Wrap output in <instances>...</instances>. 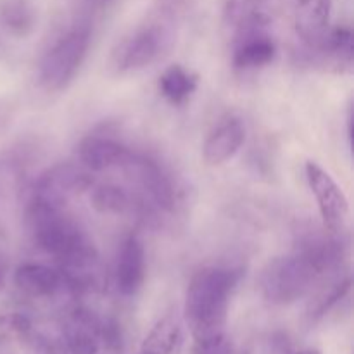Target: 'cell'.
Here are the masks:
<instances>
[{"instance_id": "obj_1", "label": "cell", "mask_w": 354, "mask_h": 354, "mask_svg": "<svg viewBox=\"0 0 354 354\" xmlns=\"http://www.w3.org/2000/svg\"><path fill=\"white\" fill-rule=\"evenodd\" d=\"M242 279V270L209 266L192 277L185 296V322L194 342L225 335L228 304Z\"/></svg>"}, {"instance_id": "obj_2", "label": "cell", "mask_w": 354, "mask_h": 354, "mask_svg": "<svg viewBox=\"0 0 354 354\" xmlns=\"http://www.w3.org/2000/svg\"><path fill=\"white\" fill-rule=\"evenodd\" d=\"M26 223L37 248L52 254L57 261L93 245L78 221L66 213L64 206L38 197L31 196L28 203Z\"/></svg>"}, {"instance_id": "obj_3", "label": "cell", "mask_w": 354, "mask_h": 354, "mask_svg": "<svg viewBox=\"0 0 354 354\" xmlns=\"http://www.w3.org/2000/svg\"><path fill=\"white\" fill-rule=\"evenodd\" d=\"M175 41V23L159 14L147 24L124 38L113 52V68L118 73L144 69L158 61L171 48Z\"/></svg>"}, {"instance_id": "obj_4", "label": "cell", "mask_w": 354, "mask_h": 354, "mask_svg": "<svg viewBox=\"0 0 354 354\" xmlns=\"http://www.w3.org/2000/svg\"><path fill=\"white\" fill-rule=\"evenodd\" d=\"M88 47L90 28L86 24H80L59 38L40 62L38 69L40 85L47 92L64 90L82 68Z\"/></svg>"}, {"instance_id": "obj_5", "label": "cell", "mask_w": 354, "mask_h": 354, "mask_svg": "<svg viewBox=\"0 0 354 354\" xmlns=\"http://www.w3.org/2000/svg\"><path fill=\"white\" fill-rule=\"evenodd\" d=\"M283 7L290 9L294 28L304 47L317 45L330 28L332 0H258L252 14L268 24Z\"/></svg>"}, {"instance_id": "obj_6", "label": "cell", "mask_w": 354, "mask_h": 354, "mask_svg": "<svg viewBox=\"0 0 354 354\" xmlns=\"http://www.w3.org/2000/svg\"><path fill=\"white\" fill-rule=\"evenodd\" d=\"M304 169H306L308 185L317 199L324 228L334 234H341L349 218L348 197L332 178L330 173L325 171L318 162L308 161Z\"/></svg>"}, {"instance_id": "obj_7", "label": "cell", "mask_w": 354, "mask_h": 354, "mask_svg": "<svg viewBox=\"0 0 354 354\" xmlns=\"http://www.w3.org/2000/svg\"><path fill=\"white\" fill-rule=\"evenodd\" d=\"M92 187L93 178L88 171L71 162H61L41 173L40 178L35 182L31 196L57 206H66L71 197L83 194Z\"/></svg>"}, {"instance_id": "obj_8", "label": "cell", "mask_w": 354, "mask_h": 354, "mask_svg": "<svg viewBox=\"0 0 354 354\" xmlns=\"http://www.w3.org/2000/svg\"><path fill=\"white\" fill-rule=\"evenodd\" d=\"M123 169L147 194L154 206L162 211L175 209L176 187L169 173L158 161L145 158V156L133 154L131 161Z\"/></svg>"}, {"instance_id": "obj_9", "label": "cell", "mask_w": 354, "mask_h": 354, "mask_svg": "<svg viewBox=\"0 0 354 354\" xmlns=\"http://www.w3.org/2000/svg\"><path fill=\"white\" fill-rule=\"evenodd\" d=\"M304 55L308 62L325 71L339 75L351 73L354 59L353 31L346 26L328 28L325 37L317 45L304 47Z\"/></svg>"}, {"instance_id": "obj_10", "label": "cell", "mask_w": 354, "mask_h": 354, "mask_svg": "<svg viewBox=\"0 0 354 354\" xmlns=\"http://www.w3.org/2000/svg\"><path fill=\"white\" fill-rule=\"evenodd\" d=\"M64 289L75 296L95 292L104 286V268L95 245L59 259Z\"/></svg>"}, {"instance_id": "obj_11", "label": "cell", "mask_w": 354, "mask_h": 354, "mask_svg": "<svg viewBox=\"0 0 354 354\" xmlns=\"http://www.w3.org/2000/svg\"><path fill=\"white\" fill-rule=\"evenodd\" d=\"M102 317L85 306H76L62 322V337L73 354H99Z\"/></svg>"}, {"instance_id": "obj_12", "label": "cell", "mask_w": 354, "mask_h": 354, "mask_svg": "<svg viewBox=\"0 0 354 354\" xmlns=\"http://www.w3.org/2000/svg\"><path fill=\"white\" fill-rule=\"evenodd\" d=\"M135 152L127 145L99 135H88L80 142L78 156L82 165L90 171H106L113 168H124Z\"/></svg>"}, {"instance_id": "obj_13", "label": "cell", "mask_w": 354, "mask_h": 354, "mask_svg": "<svg viewBox=\"0 0 354 354\" xmlns=\"http://www.w3.org/2000/svg\"><path fill=\"white\" fill-rule=\"evenodd\" d=\"M116 289L121 296L131 297L142 289L145 280V249L135 235L124 239L116 261Z\"/></svg>"}, {"instance_id": "obj_14", "label": "cell", "mask_w": 354, "mask_h": 354, "mask_svg": "<svg viewBox=\"0 0 354 354\" xmlns=\"http://www.w3.org/2000/svg\"><path fill=\"white\" fill-rule=\"evenodd\" d=\"M245 142V127L239 120H227L207 135L203 145V158L209 166L230 161Z\"/></svg>"}, {"instance_id": "obj_15", "label": "cell", "mask_w": 354, "mask_h": 354, "mask_svg": "<svg viewBox=\"0 0 354 354\" xmlns=\"http://www.w3.org/2000/svg\"><path fill=\"white\" fill-rule=\"evenodd\" d=\"M277 47L261 28H241V38L234 52V66L242 71L258 69L268 66L275 59Z\"/></svg>"}, {"instance_id": "obj_16", "label": "cell", "mask_w": 354, "mask_h": 354, "mask_svg": "<svg viewBox=\"0 0 354 354\" xmlns=\"http://www.w3.org/2000/svg\"><path fill=\"white\" fill-rule=\"evenodd\" d=\"M14 283L30 297H50L64 289L59 270L38 263H24L14 273Z\"/></svg>"}, {"instance_id": "obj_17", "label": "cell", "mask_w": 354, "mask_h": 354, "mask_svg": "<svg viewBox=\"0 0 354 354\" xmlns=\"http://www.w3.org/2000/svg\"><path fill=\"white\" fill-rule=\"evenodd\" d=\"M0 24L14 37H30L38 26L37 0H0Z\"/></svg>"}, {"instance_id": "obj_18", "label": "cell", "mask_w": 354, "mask_h": 354, "mask_svg": "<svg viewBox=\"0 0 354 354\" xmlns=\"http://www.w3.org/2000/svg\"><path fill=\"white\" fill-rule=\"evenodd\" d=\"M182 325L173 315L162 317L140 346V354H175L182 344Z\"/></svg>"}, {"instance_id": "obj_19", "label": "cell", "mask_w": 354, "mask_h": 354, "mask_svg": "<svg viewBox=\"0 0 354 354\" xmlns=\"http://www.w3.org/2000/svg\"><path fill=\"white\" fill-rule=\"evenodd\" d=\"M159 90L169 104L182 106L197 90V76L180 64H173L159 76Z\"/></svg>"}, {"instance_id": "obj_20", "label": "cell", "mask_w": 354, "mask_h": 354, "mask_svg": "<svg viewBox=\"0 0 354 354\" xmlns=\"http://www.w3.org/2000/svg\"><path fill=\"white\" fill-rule=\"evenodd\" d=\"M90 203L92 207L100 214H124L135 209L137 203L123 187L113 183H102L90 190Z\"/></svg>"}, {"instance_id": "obj_21", "label": "cell", "mask_w": 354, "mask_h": 354, "mask_svg": "<svg viewBox=\"0 0 354 354\" xmlns=\"http://www.w3.org/2000/svg\"><path fill=\"white\" fill-rule=\"evenodd\" d=\"M351 289V279L349 277H337V279L330 280V283L324 286V289L320 290V294L317 296V299L311 303L310 306V317L311 320H318L324 315H327V311L332 306L339 303V301L344 299L346 294Z\"/></svg>"}, {"instance_id": "obj_22", "label": "cell", "mask_w": 354, "mask_h": 354, "mask_svg": "<svg viewBox=\"0 0 354 354\" xmlns=\"http://www.w3.org/2000/svg\"><path fill=\"white\" fill-rule=\"evenodd\" d=\"M33 335L31 320L23 313H7L0 317V341L28 342Z\"/></svg>"}, {"instance_id": "obj_23", "label": "cell", "mask_w": 354, "mask_h": 354, "mask_svg": "<svg viewBox=\"0 0 354 354\" xmlns=\"http://www.w3.org/2000/svg\"><path fill=\"white\" fill-rule=\"evenodd\" d=\"M100 346L109 354H121L124 349V334L120 322L114 318H102L100 325Z\"/></svg>"}, {"instance_id": "obj_24", "label": "cell", "mask_w": 354, "mask_h": 354, "mask_svg": "<svg viewBox=\"0 0 354 354\" xmlns=\"http://www.w3.org/2000/svg\"><path fill=\"white\" fill-rule=\"evenodd\" d=\"M194 354H242V353L232 344V341L227 337V334H225L221 335V337L213 339V341L196 342V344H194Z\"/></svg>"}, {"instance_id": "obj_25", "label": "cell", "mask_w": 354, "mask_h": 354, "mask_svg": "<svg viewBox=\"0 0 354 354\" xmlns=\"http://www.w3.org/2000/svg\"><path fill=\"white\" fill-rule=\"evenodd\" d=\"M21 169L14 162L2 161L0 162V196L12 192L21 183Z\"/></svg>"}, {"instance_id": "obj_26", "label": "cell", "mask_w": 354, "mask_h": 354, "mask_svg": "<svg viewBox=\"0 0 354 354\" xmlns=\"http://www.w3.org/2000/svg\"><path fill=\"white\" fill-rule=\"evenodd\" d=\"M28 342L31 344L33 354H54V341H48L44 335L33 334Z\"/></svg>"}, {"instance_id": "obj_27", "label": "cell", "mask_w": 354, "mask_h": 354, "mask_svg": "<svg viewBox=\"0 0 354 354\" xmlns=\"http://www.w3.org/2000/svg\"><path fill=\"white\" fill-rule=\"evenodd\" d=\"M54 354H73V353L69 351V349L66 348L64 342L59 339V341H54Z\"/></svg>"}, {"instance_id": "obj_28", "label": "cell", "mask_w": 354, "mask_h": 354, "mask_svg": "<svg viewBox=\"0 0 354 354\" xmlns=\"http://www.w3.org/2000/svg\"><path fill=\"white\" fill-rule=\"evenodd\" d=\"M9 111H7L6 106L0 107V130H2L3 127H6L7 123H9Z\"/></svg>"}, {"instance_id": "obj_29", "label": "cell", "mask_w": 354, "mask_h": 354, "mask_svg": "<svg viewBox=\"0 0 354 354\" xmlns=\"http://www.w3.org/2000/svg\"><path fill=\"white\" fill-rule=\"evenodd\" d=\"M6 287V263L0 258V290Z\"/></svg>"}, {"instance_id": "obj_30", "label": "cell", "mask_w": 354, "mask_h": 354, "mask_svg": "<svg viewBox=\"0 0 354 354\" xmlns=\"http://www.w3.org/2000/svg\"><path fill=\"white\" fill-rule=\"evenodd\" d=\"M348 137H353V107L349 106L348 109Z\"/></svg>"}, {"instance_id": "obj_31", "label": "cell", "mask_w": 354, "mask_h": 354, "mask_svg": "<svg viewBox=\"0 0 354 354\" xmlns=\"http://www.w3.org/2000/svg\"><path fill=\"white\" fill-rule=\"evenodd\" d=\"M88 2L95 7H102V6H106L107 2H111V0H88Z\"/></svg>"}, {"instance_id": "obj_32", "label": "cell", "mask_w": 354, "mask_h": 354, "mask_svg": "<svg viewBox=\"0 0 354 354\" xmlns=\"http://www.w3.org/2000/svg\"><path fill=\"white\" fill-rule=\"evenodd\" d=\"M296 354H322V353L318 351V349H304V351H299Z\"/></svg>"}]
</instances>
